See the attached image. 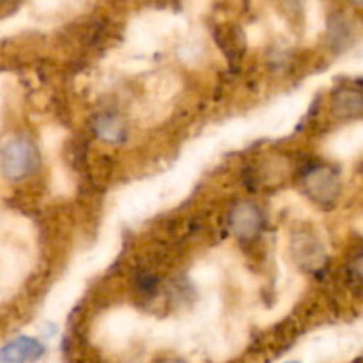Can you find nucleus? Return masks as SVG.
Returning <instances> with one entry per match:
<instances>
[{
    "mask_svg": "<svg viewBox=\"0 0 363 363\" xmlns=\"http://www.w3.org/2000/svg\"><path fill=\"white\" fill-rule=\"evenodd\" d=\"M39 165L38 149L32 142L18 138L4 145L0 152V170L11 181H20L30 176Z\"/></svg>",
    "mask_w": 363,
    "mask_h": 363,
    "instance_id": "obj_1",
    "label": "nucleus"
},
{
    "mask_svg": "<svg viewBox=\"0 0 363 363\" xmlns=\"http://www.w3.org/2000/svg\"><path fill=\"white\" fill-rule=\"evenodd\" d=\"M45 353V347L32 337H20L0 350V363H32Z\"/></svg>",
    "mask_w": 363,
    "mask_h": 363,
    "instance_id": "obj_2",
    "label": "nucleus"
},
{
    "mask_svg": "<svg viewBox=\"0 0 363 363\" xmlns=\"http://www.w3.org/2000/svg\"><path fill=\"white\" fill-rule=\"evenodd\" d=\"M262 216L254 204H240L230 215V229L241 240H250L261 230Z\"/></svg>",
    "mask_w": 363,
    "mask_h": 363,
    "instance_id": "obj_3",
    "label": "nucleus"
},
{
    "mask_svg": "<svg viewBox=\"0 0 363 363\" xmlns=\"http://www.w3.org/2000/svg\"><path fill=\"white\" fill-rule=\"evenodd\" d=\"M307 188L315 201L328 202L337 197L339 183H337L335 176L332 172H328V170H319V172H314L308 176Z\"/></svg>",
    "mask_w": 363,
    "mask_h": 363,
    "instance_id": "obj_4",
    "label": "nucleus"
},
{
    "mask_svg": "<svg viewBox=\"0 0 363 363\" xmlns=\"http://www.w3.org/2000/svg\"><path fill=\"white\" fill-rule=\"evenodd\" d=\"M333 110L337 116H357L362 112V96L357 91H344L337 92L333 99Z\"/></svg>",
    "mask_w": 363,
    "mask_h": 363,
    "instance_id": "obj_5",
    "label": "nucleus"
},
{
    "mask_svg": "<svg viewBox=\"0 0 363 363\" xmlns=\"http://www.w3.org/2000/svg\"><path fill=\"white\" fill-rule=\"evenodd\" d=\"M160 363H183L181 360H174V358H167V360H162Z\"/></svg>",
    "mask_w": 363,
    "mask_h": 363,
    "instance_id": "obj_6",
    "label": "nucleus"
},
{
    "mask_svg": "<svg viewBox=\"0 0 363 363\" xmlns=\"http://www.w3.org/2000/svg\"><path fill=\"white\" fill-rule=\"evenodd\" d=\"M287 363H298V362H287Z\"/></svg>",
    "mask_w": 363,
    "mask_h": 363,
    "instance_id": "obj_7",
    "label": "nucleus"
}]
</instances>
